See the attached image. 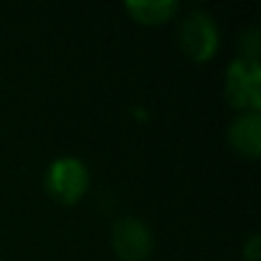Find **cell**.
Instances as JSON below:
<instances>
[{
    "label": "cell",
    "mask_w": 261,
    "mask_h": 261,
    "mask_svg": "<svg viewBox=\"0 0 261 261\" xmlns=\"http://www.w3.org/2000/svg\"><path fill=\"white\" fill-rule=\"evenodd\" d=\"M44 188L53 202L62 206H73L90 190V170L81 158L60 156L46 167Z\"/></svg>",
    "instance_id": "cell-1"
},
{
    "label": "cell",
    "mask_w": 261,
    "mask_h": 261,
    "mask_svg": "<svg viewBox=\"0 0 261 261\" xmlns=\"http://www.w3.org/2000/svg\"><path fill=\"white\" fill-rule=\"evenodd\" d=\"M225 99L239 113L261 110V64L254 58H234L225 76Z\"/></svg>",
    "instance_id": "cell-2"
},
{
    "label": "cell",
    "mask_w": 261,
    "mask_h": 261,
    "mask_svg": "<svg viewBox=\"0 0 261 261\" xmlns=\"http://www.w3.org/2000/svg\"><path fill=\"white\" fill-rule=\"evenodd\" d=\"M179 44L186 58L193 62H208L220 48V30L216 18L204 9H193L179 25Z\"/></svg>",
    "instance_id": "cell-3"
},
{
    "label": "cell",
    "mask_w": 261,
    "mask_h": 261,
    "mask_svg": "<svg viewBox=\"0 0 261 261\" xmlns=\"http://www.w3.org/2000/svg\"><path fill=\"white\" fill-rule=\"evenodd\" d=\"M110 245L119 261H149L153 254V231L142 218H119L110 229Z\"/></svg>",
    "instance_id": "cell-4"
},
{
    "label": "cell",
    "mask_w": 261,
    "mask_h": 261,
    "mask_svg": "<svg viewBox=\"0 0 261 261\" xmlns=\"http://www.w3.org/2000/svg\"><path fill=\"white\" fill-rule=\"evenodd\" d=\"M227 142L231 151L243 158L261 156V113H239L227 128Z\"/></svg>",
    "instance_id": "cell-5"
},
{
    "label": "cell",
    "mask_w": 261,
    "mask_h": 261,
    "mask_svg": "<svg viewBox=\"0 0 261 261\" xmlns=\"http://www.w3.org/2000/svg\"><path fill=\"white\" fill-rule=\"evenodd\" d=\"M124 9L130 16V21L147 28H158L176 16L179 3L176 0H151V3L149 0H126Z\"/></svg>",
    "instance_id": "cell-6"
},
{
    "label": "cell",
    "mask_w": 261,
    "mask_h": 261,
    "mask_svg": "<svg viewBox=\"0 0 261 261\" xmlns=\"http://www.w3.org/2000/svg\"><path fill=\"white\" fill-rule=\"evenodd\" d=\"M241 55L243 58H254L259 60V50H261V32L259 28H250L241 35Z\"/></svg>",
    "instance_id": "cell-7"
},
{
    "label": "cell",
    "mask_w": 261,
    "mask_h": 261,
    "mask_svg": "<svg viewBox=\"0 0 261 261\" xmlns=\"http://www.w3.org/2000/svg\"><path fill=\"white\" fill-rule=\"evenodd\" d=\"M259 257H261V236H259V231H254V234H250L243 243V259L245 261H259Z\"/></svg>",
    "instance_id": "cell-8"
}]
</instances>
